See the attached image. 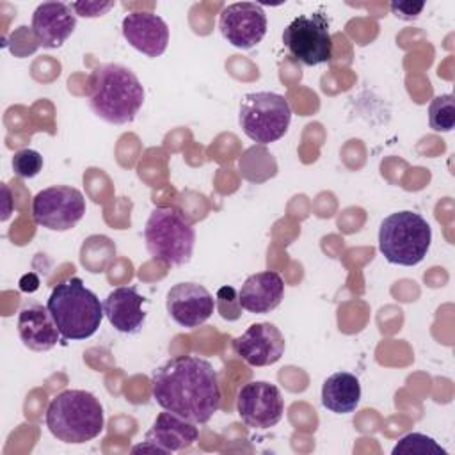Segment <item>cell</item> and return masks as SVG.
<instances>
[{
	"mask_svg": "<svg viewBox=\"0 0 455 455\" xmlns=\"http://www.w3.org/2000/svg\"><path fill=\"white\" fill-rule=\"evenodd\" d=\"M199 439V430L196 423L164 411L153 421V427L146 432V437L140 444L133 446L137 451H156V453H176L196 444Z\"/></svg>",
	"mask_w": 455,
	"mask_h": 455,
	"instance_id": "7c38bea8",
	"label": "cell"
},
{
	"mask_svg": "<svg viewBox=\"0 0 455 455\" xmlns=\"http://www.w3.org/2000/svg\"><path fill=\"white\" fill-rule=\"evenodd\" d=\"M156 403L196 425H204L219 411L222 393L215 368L199 355L167 359L151 373Z\"/></svg>",
	"mask_w": 455,
	"mask_h": 455,
	"instance_id": "6da1fadb",
	"label": "cell"
},
{
	"mask_svg": "<svg viewBox=\"0 0 455 455\" xmlns=\"http://www.w3.org/2000/svg\"><path fill=\"white\" fill-rule=\"evenodd\" d=\"M146 299L135 286H117L103 300V313L110 325L124 334H135L146 322L142 304Z\"/></svg>",
	"mask_w": 455,
	"mask_h": 455,
	"instance_id": "ac0fdd59",
	"label": "cell"
},
{
	"mask_svg": "<svg viewBox=\"0 0 455 455\" xmlns=\"http://www.w3.org/2000/svg\"><path fill=\"white\" fill-rule=\"evenodd\" d=\"M43 169V156L36 149H20L12 156V171L20 178H34Z\"/></svg>",
	"mask_w": 455,
	"mask_h": 455,
	"instance_id": "603a6c76",
	"label": "cell"
},
{
	"mask_svg": "<svg viewBox=\"0 0 455 455\" xmlns=\"http://www.w3.org/2000/svg\"><path fill=\"white\" fill-rule=\"evenodd\" d=\"M283 43L290 55L304 66H318L332 59L329 20L322 12L302 14L291 20L283 32Z\"/></svg>",
	"mask_w": 455,
	"mask_h": 455,
	"instance_id": "ba28073f",
	"label": "cell"
},
{
	"mask_svg": "<svg viewBox=\"0 0 455 455\" xmlns=\"http://www.w3.org/2000/svg\"><path fill=\"white\" fill-rule=\"evenodd\" d=\"M290 121L291 107L288 100L277 92H247L240 101L238 123L242 132L258 144L279 140L288 132Z\"/></svg>",
	"mask_w": 455,
	"mask_h": 455,
	"instance_id": "52a82bcc",
	"label": "cell"
},
{
	"mask_svg": "<svg viewBox=\"0 0 455 455\" xmlns=\"http://www.w3.org/2000/svg\"><path fill=\"white\" fill-rule=\"evenodd\" d=\"M428 123L434 132H451L455 126L453 94H439L428 105Z\"/></svg>",
	"mask_w": 455,
	"mask_h": 455,
	"instance_id": "44dd1931",
	"label": "cell"
},
{
	"mask_svg": "<svg viewBox=\"0 0 455 455\" xmlns=\"http://www.w3.org/2000/svg\"><path fill=\"white\" fill-rule=\"evenodd\" d=\"M76 14L69 4L43 2L32 12L30 30L43 48H59L75 32Z\"/></svg>",
	"mask_w": 455,
	"mask_h": 455,
	"instance_id": "9a60e30c",
	"label": "cell"
},
{
	"mask_svg": "<svg viewBox=\"0 0 455 455\" xmlns=\"http://www.w3.org/2000/svg\"><path fill=\"white\" fill-rule=\"evenodd\" d=\"M284 295V281L274 270H263L249 275L240 291L238 302L242 309L256 315H265L274 311Z\"/></svg>",
	"mask_w": 455,
	"mask_h": 455,
	"instance_id": "d6986e66",
	"label": "cell"
},
{
	"mask_svg": "<svg viewBox=\"0 0 455 455\" xmlns=\"http://www.w3.org/2000/svg\"><path fill=\"white\" fill-rule=\"evenodd\" d=\"M53 437L66 444H84L96 439L105 427L100 400L84 389H64L52 398L44 416Z\"/></svg>",
	"mask_w": 455,
	"mask_h": 455,
	"instance_id": "3957f363",
	"label": "cell"
},
{
	"mask_svg": "<svg viewBox=\"0 0 455 455\" xmlns=\"http://www.w3.org/2000/svg\"><path fill=\"white\" fill-rule=\"evenodd\" d=\"M87 100L100 119L126 124L135 119L144 103V87L130 68L116 62L101 64L89 76Z\"/></svg>",
	"mask_w": 455,
	"mask_h": 455,
	"instance_id": "7a4b0ae2",
	"label": "cell"
},
{
	"mask_svg": "<svg viewBox=\"0 0 455 455\" xmlns=\"http://www.w3.org/2000/svg\"><path fill=\"white\" fill-rule=\"evenodd\" d=\"M85 215L84 194L69 185L39 190L32 199V219L50 231H69Z\"/></svg>",
	"mask_w": 455,
	"mask_h": 455,
	"instance_id": "9c48e42d",
	"label": "cell"
},
{
	"mask_svg": "<svg viewBox=\"0 0 455 455\" xmlns=\"http://www.w3.org/2000/svg\"><path fill=\"white\" fill-rule=\"evenodd\" d=\"M393 455H448V451L432 437L419 432H411L396 443Z\"/></svg>",
	"mask_w": 455,
	"mask_h": 455,
	"instance_id": "7402d4cb",
	"label": "cell"
},
{
	"mask_svg": "<svg viewBox=\"0 0 455 455\" xmlns=\"http://www.w3.org/2000/svg\"><path fill=\"white\" fill-rule=\"evenodd\" d=\"M55 325L64 339L78 341L91 338L105 316L103 304L80 277H68L57 283L46 302Z\"/></svg>",
	"mask_w": 455,
	"mask_h": 455,
	"instance_id": "277c9868",
	"label": "cell"
},
{
	"mask_svg": "<svg viewBox=\"0 0 455 455\" xmlns=\"http://www.w3.org/2000/svg\"><path fill=\"white\" fill-rule=\"evenodd\" d=\"M37 284H39V281L34 274H28V275L21 277V281H20V288L23 291H34V290H37Z\"/></svg>",
	"mask_w": 455,
	"mask_h": 455,
	"instance_id": "4316f807",
	"label": "cell"
},
{
	"mask_svg": "<svg viewBox=\"0 0 455 455\" xmlns=\"http://www.w3.org/2000/svg\"><path fill=\"white\" fill-rule=\"evenodd\" d=\"M215 307L219 309L220 316L224 320H236L242 315V306L238 302V295L236 290L233 286H222L217 291V299H215Z\"/></svg>",
	"mask_w": 455,
	"mask_h": 455,
	"instance_id": "cb8c5ba5",
	"label": "cell"
},
{
	"mask_svg": "<svg viewBox=\"0 0 455 455\" xmlns=\"http://www.w3.org/2000/svg\"><path fill=\"white\" fill-rule=\"evenodd\" d=\"M165 307L180 327L196 329L213 315L215 299L203 284L178 283L167 291Z\"/></svg>",
	"mask_w": 455,
	"mask_h": 455,
	"instance_id": "4fadbf2b",
	"label": "cell"
},
{
	"mask_svg": "<svg viewBox=\"0 0 455 455\" xmlns=\"http://www.w3.org/2000/svg\"><path fill=\"white\" fill-rule=\"evenodd\" d=\"M219 30L235 48L251 50L267 34V14L256 2H235L220 11Z\"/></svg>",
	"mask_w": 455,
	"mask_h": 455,
	"instance_id": "8fae6325",
	"label": "cell"
},
{
	"mask_svg": "<svg viewBox=\"0 0 455 455\" xmlns=\"http://www.w3.org/2000/svg\"><path fill=\"white\" fill-rule=\"evenodd\" d=\"M121 30L126 43L146 57L155 59L167 50L169 27L158 14L146 11L130 12L123 18Z\"/></svg>",
	"mask_w": 455,
	"mask_h": 455,
	"instance_id": "2e32d148",
	"label": "cell"
},
{
	"mask_svg": "<svg viewBox=\"0 0 455 455\" xmlns=\"http://www.w3.org/2000/svg\"><path fill=\"white\" fill-rule=\"evenodd\" d=\"M69 5L82 18H98L107 14L114 7V2H73Z\"/></svg>",
	"mask_w": 455,
	"mask_h": 455,
	"instance_id": "d4e9b609",
	"label": "cell"
},
{
	"mask_svg": "<svg viewBox=\"0 0 455 455\" xmlns=\"http://www.w3.org/2000/svg\"><path fill=\"white\" fill-rule=\"evenodd\" d=\"M16 327L21 343L34 352L52 350L60 338L52 313L37 302H28L20 309Z\"/></svg>",
	"mask_w": 455,
	"mask_h": 455,
	"instance_id": "e0dca14e",
	"label": "cell"
},
{
	"mask_svg": "<svg viewBox=\"0 0 455 455\" xmlns=\"http://www.w3.org/2000/svg\"><path fill=\"white\" fill-rule=\"evenodd\" d=\"M144 242L155 259L171 267H181L192 258L196 231L178 208L156 206L146 220Z\"/></svg>",
	"mask_w": 455,
	"mask_h": 455,
	"instance_id": "5b68a950",
	"label": "cell"
},
{
	"mask_svg": "<svg viewBox=\"0 0 455 455\" xmlns=\"http://www.w3.org/2000/svg\"><path fill=\"white\" fill-rule=\"evenodd\" d=\"M361 402L359 379L348 371H336L323 380L322 405L334 414H350Z\"/></svg>",
	"mask_w": 455,
	"mask_h": 455,
	"instance_id": "ffe728a7",
	"label": "cell"
},
{
	"mask_svg": "<svg viewBox=\"0 0 455 455\" xmlns=\"http://www.w3.org/2000/svg\"><path fill=\"white\" fill-rule=\"evenodd\" d=\"M391 12L400 20H414L425 7V2H391Z\"/></svg>",
	"mask_w": 455,
	"mask_h": 455,
	"instance_id": "484cf974",
	"label": "cell"
},
{
	"mask_svg": "<svg viewBox=\"0 0 455 455\" xmlns=\"http://www.w3.org/2000/svg\"><path fill=\"white\" fill-rule=\"evenodd\" d=\"M235 352L251 366H270L277 363L286 348L283 332L270 322L249 325L233 341Z\"/></svg>",
	"mask_w": 455,
	"mask_h": 455,
	"instance_id": "5bb4252c",
	"label": "cell"
},
{
	"mask_svg": "<svg viewBox=\"0 0 455 455\" xmlns=\"http://www.w3.org/2000/svg\"><path fill=\"white\" fill-rule=\"evenodd\" d=\"M236 412L247 427L267 430L281 421L284 398L275 384L252 380L240 387L236 395Z\"/></svg>",
	"mask_w": 455,
	"mask_h": 455,
	"instance_id": "30bf717a",
	"label": "cell"
},
{
	"mask_svg": "<svg viewBox=\"0 0 455 455\" xmlns=\"http://www.w3.org/2000/svg\"><path fill=\"white\" fill-rule=\"evenodd\" d=\"M430 242V224L416 212H395L380 222L379 251L393 265H418L427 256Z\"/></svg>",
	"mask_w": 455,
	"mask_h": 455,
	"instance_id": "8992f818",
	"label": "cell"
}]
</instances>
